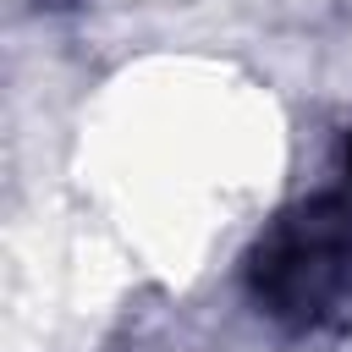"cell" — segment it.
Returning a JSON list of instances; mask_svg holds the SVG:
<instances>
[{
    "instance_id": "1",
    "label": "cell",
    "mask_w": 352,
    "mask_h": 352,
    "mask_svg": "<svg viewBox=\"0 0 352 352\" xmlns=\"http://www.w3.org/2000/svg\"><path fill=\"white\" fill-rule=\"evenodd\" d=\"M248 286L280 324H319L352 292V192L292 204L248 253Z\"/></svg>"
},
{
    "instance_id": "3",
    "label": "cell",
    "mask_w": 352,
    "mask_h": 352,
    "mask_svg": "<svg viewBox=\"0 0 352 352\" xmlns=\"http://www.w3.org/2000/svg\"><path fill=\"white\" fill-rule=\"evenodd\" d=\"M38 6H50V11H72L77 0H38Z\"/></svg>"
},
{
    "instance_id": "2",
    "label": "cell",
    "mask_w": 352,
    "mask_h": 352,
    "mask_svg": "<svg viewBox=\"0 0 352 352\" xmlns=\"http://www.w3.org/2000/svg\"><path fill=\"white\" fill-rule=\"evenodd\" d=\"M341 170H346V182H352V132H346V148H341Z\"/></svg>"
}]
</instances>
